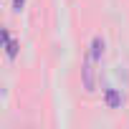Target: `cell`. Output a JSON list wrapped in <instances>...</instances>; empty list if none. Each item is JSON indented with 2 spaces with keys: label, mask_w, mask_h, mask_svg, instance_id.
<instances>
[{
  "label": "cell",
  "mask_w": 129,
  "mask_h": 129,
  "mask_svg": "<svg viewBox=\"0 0 129 129\" xmlns=\"http://www.w3.org/2000/svg\"><path fill=\"white\" fill-rule=\"evenodd\" d=\"M101 53H104V41L96 36V38L91 41V46H89L84 69H81V79H84V89H86V91H94V89H96V66H99Z\"/></svg>",
  "instance_id": "6da1fadb"
},
{
  "label": "cell",
  "mask_w": 129,
  "mask_h": 129,
  "mask_svg": "<svg viewBox=\"0 0 129 129\" xmlns=\"http://www.w3.org/2000/svg\"><path fill=\"white\" fill-rule=\"evenodd\" d=\"M104 101H106L109 109H119V106H121V94H119L116 89H106V91H104Z\"/></svg>",
  "instance_id": "7a4b0ae2"
},
{
  "label": "cell",
  "mask_w": 129,
  "mask_h": 129,
  "mask_svg": "<svg viewBox=\"0 0 129 129\" xmlns=\"http://www.w3.org/2000/svg\"><path fill=\"white\" fill-rule=\"evenodd\" d=\"M3 41H5V46H8V58H15V56H18V43L10 38L8 30H3Z\"/></svg>",
  "instance_id": "3957f363"
},
{
  "label": "cell",
  "mask_w": 129,
  "mask_h": 129,
  "mask_svg": "<svg viewBox=\"0 0 129 129\" xmlns=\"http://www.w3.org/2000/svg\"><path fill=\"white\" fill-rule=\"evenodd\" d=\"M23 5H25V0H13V10H23Z\"/></svg>",
  "instance_id": "277c9868"
}]
</instances>
